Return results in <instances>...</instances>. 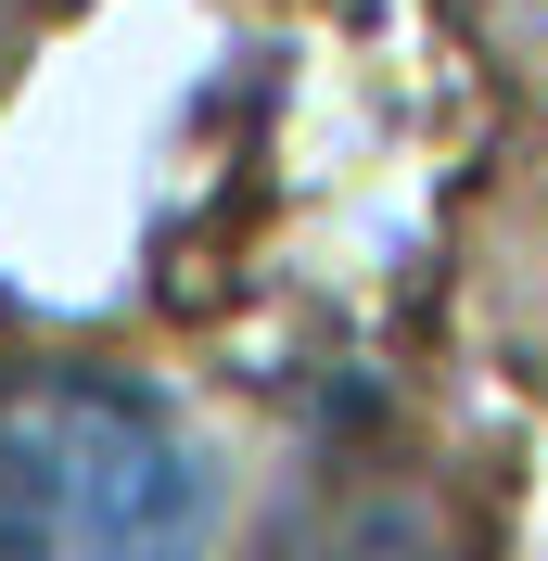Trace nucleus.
<instances>
[{
	"label": "nucleus",
	"mask_w": 548,
	"mask_h": 561,
	"mask_svg": "<svg viewBox=\"0 0 548 561\" xmlns=\"http://www.w3.org/2000/svg\"><path fill=\"white\" fill-rule=\"evenodd\" d=\"M217 524V459L167 396L115 370L0 383V561H192Z\"/></svg>",
	"instance_id": "f257e3e1"
},
{
	"label": "nucleus",
	"mask_w": 548,
	"mask_h": 561,
	"mask_svg": "<svg viewBox=\"0 0 548 561\" xmlns=\"http://www.w3.org/2000/svg\"><path fill=\"white\" fill-rule=\"evenodd\" d=\"M0 51H13V13H0Z\"/></svg>",
	"instance_id": "f03ea898"
},
{
	"label": "nucleus",
	"mask_w": 548,
	"mask_h": 561,
	"mask_svg": "<svg viewBox=\"0 0 548 561\" xmlns=\"http://www.w3.org/2000/svg\"><path fill=\"white\" fill-rule=\"evenodd\" d=\"M511 13H548V0H511Z\"/></svg>",
	"instance_id": "7ed1b4c3"
}]
</instances>
